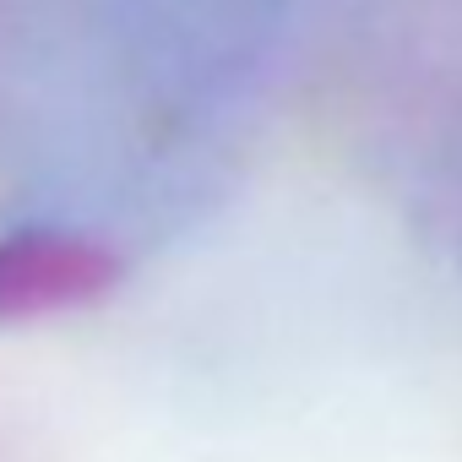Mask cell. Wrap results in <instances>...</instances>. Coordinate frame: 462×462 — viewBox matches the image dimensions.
I'll return each instance as SVG.
<instances>
[{
	"instance_id": "1",
	"label": "cell",
	"mask_w": 462,
	"mask_h": 462,
	"mask_svg": "<svg viewBox=\"0 0 462 462\" xmlns=\"http://www.w3.org/2000/svg\"><path fill=\"white\" fill-rule=\"evenodd\" d=\"M109 262L77 240H12L0 251V310H44L104 283Z\"/></svg>"
}]
</instances>
